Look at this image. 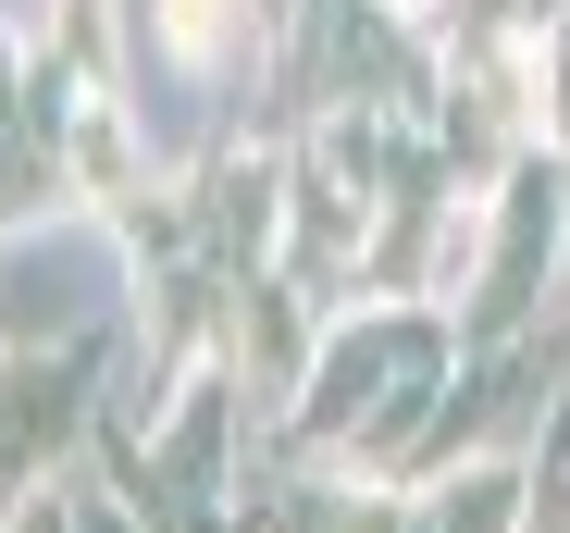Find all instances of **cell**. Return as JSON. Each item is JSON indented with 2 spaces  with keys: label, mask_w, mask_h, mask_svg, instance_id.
<instances>
[{
  "label": "cell",
  "mask_w": 570,
  "mask_h": 533,
  "mask_svg": "<svg viewBox=\"0 0 570 533\" xmlns=\"http://www.w3.org/2000/svg\"><path fill=\"white\" fill-rule=\"evenodd\" d=\"M397 13H410V0H397Z\"/></svg>",
  "instance_id": "1"
}]
</instances>
